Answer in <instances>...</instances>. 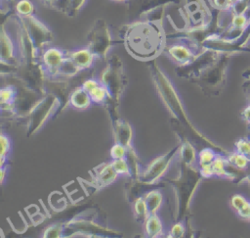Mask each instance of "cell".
Returning a JSON list of instances; mask_svg holds the SVG:
<instances>
[{"label":"cell","instance_id":"5b68a950","mask_svg":"<svg viewBox=\"0 0 250 238\" xmlns=\"http://www.w3.org/2000/svg\"><path fill=\"white\" fill-rule=\"evenodd\" d=\"M205 48L200 42L189 36L167 37L163 54L177 67H184L190 64L199 56Z\"/></svg>","mask_w":250,"mask_h":238},{"label":"cell","instance_id":"ab89813d","mask_svg":"<svg viewBox=\"0 0 250 238\" xmlns=\"http://www.w3.org/2000/svg\"><path fill=\"white\" fill-rule=\"evenodd\" d=\"M242 76H243L245 79L250 78V69H248L247 71H245L242 73Z\"/></svg>","mask_w":250,"mask_h":238},{"label":"cell","instance_id":"836d02e7","mask_svg":"<svg viewBox=\"0 0 250 238\" xmlns=\"http://www.w3.org/2000/svg\"><path fill=\"white\" fill-rule=\"evenodd\" d=\"M102 83V80L101 78H97V77H90V78H87L81 85V87L87 91V92H90L93 88H95L96 86H98L99 84Z\"/></svg>","mask_w":250,"mask_h":238},{"label":"cell","instance_id":"ba28073f","mask_svg":"<svg viewBox=\"0 0 250 238\" xmlns=\"http://www.w3.org/2000/svg\"><path fill=\"white\" fill-rule=\"evenodd\" d=\"M87 46L92 50L98 60L105 59L111 47L112 39L109 27L104 20L98 19L87 34Z\"/></svg>","mask_w":250,"mask_h":238},{"label":"cell","instance_id":"b9f144b4","mask_svg":"<svg viewBox=\"0 0 250 238\" xmlns=\"http://www.w3.org/2000/svg\"><path fill=\"white\" fill-rule=\"evenodd\" d=\"M112 2H127V0H109Z\"/></svg>","mask_w":250,"mask_h":238},{"label":"cell","instance_id":"d6a6232c","mask_svg":"<svg viewBox=\"0 0 250 238\" xmlns=\"http://www.w3.org/2000/svg\"><path fill=\"white\" fill-rule=\"evenodd\" d=\"M64 227L62 225L53 224L50 225L45 231L43 237H62Z\"/></svg>","mask_w":250,"mask_h":238},{"label":"cell","instance_id":"6da1fadb","mask_svg":"<svg viewBox=\"0 0 250 238\" xmlns=\"http://www.w3.org/2000/svg\"><path fill=\"white\" fill-rule=\"evenodd\" d=\"M162 18L163 16H146L124 27L121 37L132 57L150 62L163 52L167 38Z\"/></svg>","mask_w":250,"mask_h":238},{"label":"cell","instance_id":"60d3db41","mask_svg":"<svg viewBox=\"0 0 250 238\" xmlns=\"http://www.w3.org/2000/svg\"><path fill=\"white\" fill-rule=\"evenodd\" d=\"M247 170H248V172H247V179H246V181H248L250 183V167Z\"/></svg>","mask_w":250,"mask_h":238},{"label":"cell","instance_id":"484cf974","mask_svg":"<svg viewBox=\"0 0 250 238\" xmlns=\"http://www.w3.org/2000/svg\"><path fill=\"white\" fill-rule=\"evenodd\" d=\"M14 12L19 17H28L35 15V7L30 0H19L16 2Z\"/></svg>","mask_w":250,"mask_h":238},{"label":"cell","instance_id":"cb8c5ba5","mask_svg":"<svg viewBox=\"0 0 250 238\" xmlns=\"http://www.w3.org/2000/svg\"><path fill=\"white\" fill-rule=\"evenodd\" d=\"M88 93L93 101V104L103 105L110 99L109 91H108L107 87L103 82L101 84H99L98 86H96L95 88H93Z\"/></svg>","mask_w":250,"mask_h":238},{"label":"cell","instance_id":"5bb4252c","mask_svg":"<svg viewBox=\"0 0 250 238\" xmlns=\"http://www.w3.org/2000/svg\"><path fill=\"white\" fill-rule=\"evenodd\" d=\"M113 136L115 142L126 146L128 149L132 148L133 141V128L132 126L121 119H115L112 124Z\"/></svg>","mask_w":250,"mask_h":238},{"label":"cell","instance_id":"1f68e13d","mask_svg":"<svg viewBox=\"0 0 250 238\" xmlns=\"http://www.w3.org/2000/svg\"><path fill=\"white\" fill-rule=\"evenodd\" d=\"M187 227H186V222L184 219L177 221L170 229L168 232V237H183L186 233Z\"/></svg>","mask_w":250,"mask_h":238},{"label":"cell","instance_id":"f546056e","mask_svg":"<svg viewBox=\"0 0 250 238\" xmlns=\"http://www.w3.org/2000/svg\"><path fill=\"white\" fill-rule=\"evenodd\" d=\"M234 151L244 155L250 160V138L247 136L238 139L234 144Z\"/></svg>","mask_w":250,"mask_h":238},{"label":"cell","instance_id":"ac0fdd59","mask_svg":"<svg viewBox=\"0 0 250 238\" xmlns=\"http://www.w3.org/2000/svg\"><path fill=\"white\" fill-rule=\"evenodd\" d=\"M230 207L241 219L250 221V200L243 195L234 194L230 198Z\"/></svg>","mask_w":250,"mask_h":238},{"label":"cell","instance_id":"603a6c76","mask_svg":"<svg viewBox=\"0 0 250 238\" xmlns=\"http://www.w3.org/2000/svg\"><path fill=\"white\" fill-rule=\"evenodd\" d=\"M0 143H1V154H0V167L8 166L9 158L12 155L13 151V142L11 137L4 131L1 132L0 135Z\"/></svg>","mask_w":250,"mask_h":238},{"label":"cell","instance_id":"4316f807","mask_svg":"<svg viewBox=\"0 0 250 238\" xmlns=\"http://www.w3.org/2000/svg\"><path fill=\"white\" fill-rule=\"evenodd\" d=\"M227 159L232 166H234L237 168L248 169L250 167V160L236 151L229 153Z\"/></svg>","mask_w":250,"mask_h":238},{"label":"cell","instance_id":"277c9868","mask_svg":"<svg viewBox=\"0 0 250 238\" xmlns=\"http://www.w3.org/2000/svg\"><path fill=\"white\" fill-rule=\"evenodd\" d=\"M231 58L230 53L221 52L215 62L208 66L192 81L208 96H217L224 89L227 81V72Z\"/></svg>","mask_w":250,"mask_h":238},{"label":"cell","instance_id":"8d00e7d4","mask_svg":"<svg viewBox=\"0 0 250 238\" xmlns=\"http://www.w3.org/2000/svg\"><path fill=\"white\" fill-rule=\"evenodd\" d=\"M243 90H244L246 97L248 99V102L250 104V78L246 79V81L243 83Z\"/></svg>","mask_w":250,"mask_h":238},{"label":"cell","instance_id":"9a60e30c","mask_svg":"<svg viewBox=\"0 0 250 238\" xmlns=\"http://www.w3.org/2000/svg\"><path fill=\"white\" fill-rule=\"evenodd\" d=\"M94 181L95 185L99 188H104L111 184L117 177L118 174L114 170L110 162L108 164H102L94 168Z\"/></svg>","mask_w":250,"mask_h":238},{"label":"cell","instance_id":"e575fe53","mask_svg":"<svg viewBox=\"0 0 250 238\" xmlns=\"http://www.w3.org/2000/svg\"><path fill=\"white\" fill-rule=\"evenodd\" d=\"M16 0H1V13L4 15L5 13H10L15 9Z\"/></svg>","mask_w":250,"mask_h":238},{"label":"cell","instance_id":"8fae6325","mask_svg":"<svg viewBox=\"0 0 250 238\" xmlns=\"http://www.w3.org/2000/svg\"><path fill=\"white\" fill-rule=\"evenodd\" d=\"M68 50L55 46H47L40 53V66L43 70L45 77H59L62 66L67 57Z\"/></svg>","mask_w":250,"mask_h":238},{"label":"cell","instance_id":"ffe728a7","mask_svg":"<svg viewBox=\"0 0 250 238\" xmlns=\"http://www.w3.org/2000/svg\"><path fill=\"white\" fill-rule=\"evenodd\" d=\"M17 101V89L14 85L3 86L0 90V103L1 110L15 109V103Z\"/></svg>","mask_w":250,"mask_h":238},{"label":"cell","instance_id":"44dd1931","mask_svg":"<svg viewBox=\"0 0 250 238\" xmlns=\"http://www.w3.org/2000/svg\"><path fill=\"white\" fill-rule=\"evenodd\" d=\"M149 214H156L160 210L163 204V194L159 189H152L146 192L144 196Z\"/></svg>","mask_w":250,"mask_h":238},{"label":"cell","instance_id":"74e56055","mask_svg":"<svg viewBox=\"0 0 250 238\" xmlns=\"http://www.w3.org/2000/svg\"><path fill=\"white\" fill-rule=\"evenodd\" d=\"M7 170H8V166L1 167H0V174H1L0 182H1V184H2V185L4 184V181H5V175H6V173L8 172Z\"/></svg>","mask_w":250,"mask_h":238},{"label":"cell","instance_id":"4fadbf2b","mask_svg":"<svg viewBox=\"0 0 250 238\" xmlns=\"http://www.w3.org/2000/svg\"><path fill=\"white\" fill-rule=\"evenodd\" d=\"M68 56L80 71L90 70L98 58L88 46L68 51Z\"/></svg>","mask_w":250,"mask_h":238},{"label":"cell","instance_id":"3957f363","mask_svg":"<svg viewBox=\"0 0 250 238\" xmlns=\"http://www.w3.org/2000/svg\"><path fill=\"white\" fill-rule=\"evenodd\" d=\"M150 62L151 63L149 64V70H150L151 78H152L153 83L156 87V90L158 91V94L161 97L162 101L164 102L165 106L168 108V110L171 112V114L175 118H177L179 120H181L186 125H188L196 134L204 137L200 132H198L193 127L190 120L188 119V117L187 116V113H186L184 104L180 98V95L177 92V90L175 89L170 78L155 63H153L152 61H150Z\"/></svg>","mask_w":250,"mask_h":238},{"label":"cell","instance_id":"4dcf8cb0","mask_svg":"<svg viewBox=\"0 0 250 238\" xmlns=\"http://www.w3.org/2000/svg\"><path fill=\"white\" fill-rule=\"evenodd\" d=\"M110 158L111 160H116V159H124L127 157L128 154V148L120 143L115 142L112 147L110 148L109 151Z\"/></svg>","mask_w":250,"mask_h":238},{"label":"cell","instance_id":"8992f818","mask_svg":"<svg viewBox=\"0 0 250 238\" xmlns=\"http://www.w3.org/2000/svg\"><path fill=\"white\" fill-rule=\"evenodd\" d=\"M100 78L107 87L110 94V99L115 102L119 101L127 83L124 67L119 57L115 55L108 57L106 67Z\"/></svg>","mask_w":250,"mask_h":238},{"label":"cell","instance_id":"30bf717a","mask_svg":"<svg viewBox=\"0 0 250 238\" xmlns=\"http://www.w3.org/2000/svg\"><path fill=\"white\" fill-rule=\"evenodd\" d=\"M20 19L26 34L33 43L34 47L39 53H41V51L46 48L48 44L51 43L54 39L52 30L36 15L20 17Z\"/></svg>","mask_w":250,"mask_h":238},{"label":"cell","instance_id":"e0dca14e","mask_svg":"<svg viewBox=\"0 0 250 238\" xmlns=\"http://www.w3.org/2000/svg\"><path fill=\"white\" fill-rule=\"evenodd\" d=\"M68 103H69V106L72 109L86 110V109H89L92 106L93 101H92L89 93L87 91H85L80 86V87L74 89L70 93Z\"/></svg>","mask_w":250,"mask_h":238},{"label":"cell","instance_id":"f35d334b","mask_svg":"<svg viewBox=\"0 0 250 238\" xmlns=\"http://www.w3.org/2000/svg\"><path fill=\"white\" fill-rule=\"evenodd\" d=\"M56 0H41V2L44 4V6L45 7H47V8H50L51 7V5L55 2Z\"/></svg>","mask_w":250,"mask_h":238},{"label":"cell","instance_id":"7402d4cb","mask_svg":"<svg viewBox=\"0 0 250 238\" xmlns=\"http://www.w3.org/2000/svg\"><path fill=\"white\" fill-rule=\"evenodd\" d=\"M220 154L228 155L229 153L226 152L225 150H219V149H216V148L211 147V146L201 149L197 153V167H198V168L200 167H203V166L211 165L214 162V160L217 158V156L220 155Z\"/></svg>","mask_w":250,"mask_h":238},{"label":"cell","instance_id":"2e32d148","mask_svg":"<svg viewBox=\"0 0 250 238\" xmlns=\"http://www.w3.org/2000/svg\"><path fill=\"white\" fill-rule=\"evenodd\" d=\"M144 234L146 237H160L164 234V223L159 214H150L143 223Z\"/></svg>","mask_w":250,"mask_h":238},{"label":"cell","instance_id":"9c48e42d","mask_svg":"<svg viewBox=\"0 0 250 238\" xmlns=\"http://www.w3.org/2000/svg\"><path fill=\"white\" fill-rule=\"evenodd\" d=\"M180 146H177L164 155L158 156L147 166L142 167L138 175V180L143 184H153L157 182L169 169L172 162L179 153Z\"/></svg>","mask_w":250,"mask_h":238},{"label":"cell","instance_id":"d6986e66","mask_svg":"<svg viewBox=\"0 0 250 238\" xmlns=\"http://www.w3.org/2000/svg\"><path fill=\"white\" fill-rule=\"evenodd\" d=\"M179 154L182 162L187 166L189 169H195L197 167V154L194 147L188 142L185 141L182 145H180Z\"/></svg>","mask_w":250,"mask_h":238},{"label":"cell","instance_id":"7c38bea8","mask_svg":"<svg viewBox=\"0 0 250 238\" xmlns=\"http://www.w3.org/2000/svg\"><path fill=\"white\" fill-rule=\"evenodd\" d=\"M181 1L182 0H127V3L129 12L142 19L157 9L164 8L170 4H179Z\"/></svg>","mask_w":250,"mask_h":238},{"label":"cell","instance_id":"f1b7e54d","mask_svg":"<svg viewBox=\"0 0 250 238\" xmlns=\"http://www.w3.org/2000/svg\"><path fill=\"white\" fill-rule=\"evenodd\" d=\"M87 0H69L67 9L64 13L65 16L73 18L76 17L77 14L80 12V10L84 7Z\"/></svg>","mask_w":250,"mask_h":238},{"label":"cell","instance_id":"83f0119b","mask_svg":"<svg viewBox=\"0 0 250 238\" xmlns=\"http://www.w3.org/2000/svg\"><path fill=\"white\" fill-rule=\"evenodd\" d=\"M110 164L112 165L118 176H132L131 167L126 158L110 160Z\"/></svg>","mask_w":250,"mask_h":238},{"label":"cell","instance_id":"7a4b0ae2","mask_svg":"<svg viewBox=\"0 0 250 238\" xmlns=\"http://www.w3.org/2000/svg\"><path fill=\"white\" fill-rule=\"evenodd\" d=\"M1 64L13 70L21 68L25 61L23 26L21 19L16 14L2 23L1 33Z\"/></svg>","mask_w":250,"mask_h":238},{"label":"cell","instance_id":"d4e9b609","mask_svg":"<svg viewBox=\"0 0 250 238\" xmlns=\"http://www.w3.org/2000/svg\"><path fill=\"white\" fill-rule=\"evenodd\" d=\"M133 212H134V215L136 220L141 223L143 225V223L145 222V220L146 219V217L149 215V212L148 209L146 207V201L144 199L143 196L138 197L133 204Z\"/></svg>","mask_w":250,"mask_h":238},{"label":"cell","instance_id":"d590c367","mask_svg":"<svg viewBox=\"0 0 250 238\" xmlns=\"http://www.w3.org/2000/svg\"><path fill=\"white\" fill-rule=\"evenodd\" d=\"M241 118L248 124V137L250 138V104L241 112Z\"/></svg>","mask_w":250,"mask_h":238},{"label":"cell","instance_id":"52a82bcc","mask_svg":"<svg viewBox=\"0 0 250 238\" xmlns=\"http://www.w3.org/2000/svg\"><path fill=\"white\" fill-rule=\"evenodd\" d=\"M60 106L61 101L53 94H48L38 101L31 108L28 114V135L36 133L45 124V122L55 115Z\"/></svg>","mask_w":250,"mask_h":238}]
</instances>
